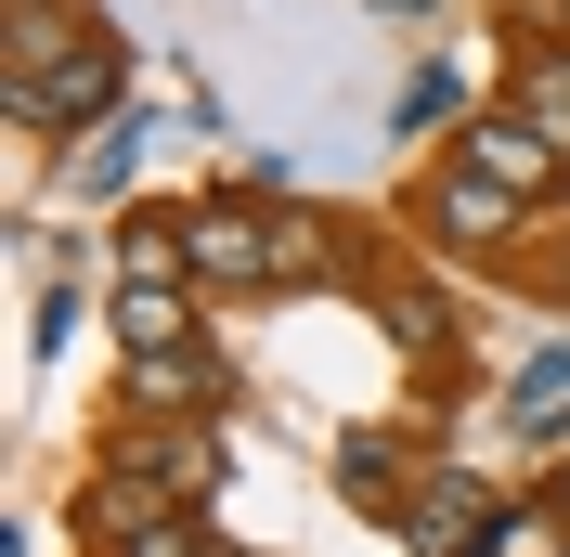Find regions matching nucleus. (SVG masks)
Masks as SVG:
<instances>
[{
  "mask_svg": "<svg viewBox=\"0 0 570 557\" xmlns=\"http://www.w3.org/2000/svg\"><path fill=\"white\" fill-rule=\"evenodd\" d=\"M117 91H130V52L91 27L52 78H0V117H13V130H78L91 143V130H117Z\"/></svg>",
  "mask_w": 570,
  "mask_h": 557,
  "instance_id": "nucleus-1",
  "label": "nucleus"
},
{
  "mask_svg": "<svg viewBox=\"0 0 570 557\" xmlns=\"http://www.w3.org/2000/svg\"><path fill=\"white\" fill-rule=\"evenodd\" d=\"M454 169H480L493 195H519V208H558V195H570V130L493 105V117H466V130H454Z\"/></svg>",
  "mask_w": 570,
  "mask_h": 557,
  "instance_id": "nucleus-2",
  "label": "nucleus"
},
{
  "mask_svg": "<svg viewBox=\"0 0 570 557\" xmlns=\"http://www.w3.org/2000/svg\"><path fill=\"white\" fill-rule=\"evenodd\" d=\"M273 246H285V221L259 208V195H208V208H195V285H208V299H273Z\"/></svg>",
  "mask_w": 570,
  "mask_h": 557,
  "instance_id": "nucleus-3",
  "label": "nucleus"
},
{
  "mask_svg": "<svg viewBox=\"0 0 570 557\" xmlns=\"http://www.w3.org/2000/svg\"><path fill=\"white\" fill-rule=\"evenodd\" d=\"M402 221H415L428 246H454V260H493V246H519V221H532V208H519V195H493L480 169H454V156H441V169L415 182V208H402Z\"/></svg>",
  "mask_w": 570,
  "mask_h": 557,
  "instance_id": "nucleus-4",
  "label": "nucleus"
},
{
  "mask_svg": "<svg viewBox=\"0 0 570 557\" xmlns=\"http://www.w3.org/2000/svg\"><path fill=\"white\" fill-rule=\"evenodd\" d=\"M208 402H220V350L208 338H195V350H142V363H117V416H130V428H195V416H208Z\"/></svg>",
  "mask_w": 570,
  "mask_h": 557,
  "instance_id": "nucleus-5",
  "label": "nucleus"
},
{
  "mask_svg": "<svg viewBox=\"0 0 570 557\" xmlns=\"http://www.w3.org/2000/svg\"><path fill=\"white\" fill-rule=\"evenodd\" d=\"M169 519H195V506H181V492L156 480V467H130V453L78 480V531H91L105 557H117V545H142V531H169Z\"/></svg>",
  "mask_w": 570,
  "mask_h": 557,
  "instance_id": "nucleus-6",
  "label": "nucleus"
},
{
  "mask_svg": "<svg viewBox=\"0 0 570 557\" xmlns=\"http://www.w3.org/2000/svg\"><path fill=\"white\" fill-rule=\"evenodd\" d=\"M493 506H505V492H480V480H415V506H402V531H415L428 557H480V531H493Z\"/></svg>",
  "mask_w": 570,
  "mask_h": 557,
  "instance_id": "nucleus-7",
  "label": "nucleus"
},
{
  "mask_svg": "<svg viewBox=\"0 0 570 557\" xmlns=\"http://www.w3.org/2000/svg\"><path fill=\"white\" fill-rule=\"evenodd\" d=\"M117 338L142 350H195V285H117Z\"/></svg>",
  "mask_w": 570,
  "mask_h": 557,
  "instance_id": "nucleus-8",
  "label": "nucleus"
},
{
  "mask_svg": "<svg viewBox=\"0 0 570 557\" xmlns=\"http://www.w3.org/2000/svg\"><path fill=\"white\" fill-rule=\"evenodd\" d=\"M505 105L544 117V130H570V39H532V52L505 66Z\"/></svg>",
  "mask_w": 570,
  "mask_h": 557,
  "instance_id": "nucleus-9",
  "label": "nucleus"
},
{
  "mask_svg": "<svg viewBox=\"0 0 570 557\" xmlns=\"http://www.w3.org/2000/svg\"><path fill=\"white\" fill-rule=\"evenodd\" d=\"M376 324H390V338L415 350V363H441V350H454V324H441V299H428V285H402V273H376Z\"/></svg>",
  "mask_w": 570,
  "mask_h": 557,
  "instance_id": "nucleus-10",
  "label": "nucleus"
},
{
  "mask_svg": "<svg viewBox=\"0 0 570 557\" xmlns=\"http://www.w3.org/2000/svg\"><path fill=\"white\" fill-rule=\"evenodd\" d=\"M130 156H142V117H117V130L66 143V182H78V195H130Z\"/></svg>",
  "mask_w": 570,
  "mask_h": 557,
  "instance_id": "nucleus-11",
  "label": "nucleus"
},
{
  "mask_svg": "<svg viewBox=\"0 0 570 557\" xmlns=\"http://www.w3.org/2000/svg\"><path fill=\"white\" fill-rule=\"evenodd\" d=\"M480 557H570V519H558V506H493Z\"/></svg>",
  "mask_w": 570,
  "mask_h": 557,
  "instance_id": "nucleus-12",
  "label": "nucleus"
},
{
  "mask_svg": "<svg viewBox=\"0 0 570 557\" xmlns=\"http://www.w3.org/2000/svg\"><path fill=\"white\" fill-rule=\"evenodd\" d=\"M337 492H351V506H415V480L390 467V441H351V453H337Z\"/></svg>",
  "mask_w": 570,
  "mask_h": 557,
  "instance_id": "nucleus-13",
  "label": "nucleus"
},
{
  "mask_svg": "<svg viewBox=\"0 0 570 557\" xmlns=\"http://www.w3.org/2000/svg\"><path fill=\"white\" fill-rule=\"evenodd\" d=\"M558 402H570V338H558V350H532V363L505 377V416H558Z\"/></svg>",
  "mask_w": 570,
  "mask_h": 557,
  "instance_id": "nucleus-14",
  "label": "nucleus"
},
{
  "mask_svg": "<svg viewBox=\"0 0 570 557\" xmlns=\"http://www.w3.org/2000/svg\"><path fill=\"white\" fill-rule=\"evenodd\" d=\"M117 557H220V545H208L195 519H169V531H142V545H117Z\"/></svg>",
  "mask_w": 570,
  "mask_h": 557,
  "instance_id": "nucleus-15",
  "label": "nucleus"
},
{
  "mask_svg": "<svg viewBox=\"0 0 570 557\" xmlns=\"http://www.w3.org/2000/svg\"><path fill=\"white\" fill-rule=\"evenodd\" d=\"M0 13H78V0H0Z\"/></svg>",
  "mask_w": 570,
  "mask_h": 557,
  "instance_id": "nucleus-16",
  "label": "nucleus"
},
{
  "mask_svg": "<svg viewBox=\"0 0 570 557\" xmlns=\"http://www.w3.org/2000/svg\"><path fill=\"white\" fill-rule=\"evenodd\" d=\"M544 506H558V519H570V453H558V492H544Z\"/></svg>",
  "mask_w": 570,
  "mask_h": 557,
  "instance_id": "nucleus-17",
  "label": "nucleus"
},
{
  "mask_svg": "<svg viewBox=\"0 0 570 557\" xmlns=\"http://www.w3.org/2000/svg\"><path fill=\"white\" fill-rule=\"evenodd\" d=\"M376 13H428V0H376Z\"/></svg>",
  "mask_w": 570,
  "mask_h": 557,
  "instance_id": "nucleus-18",
  "label": "nucleus"
},
{
  "mask_svg": "<svg viewBox=\"0 0 570 557\" xmlns=\"http://www.w3.org/2000/svg\"><path fill=\"white\" fill-rule=\"evenodd\" d=\"M544 13H558V27H570V0H544Z\"/></svg>",
  "mask_w": 570,
  "mask_h": 557,
  "instance_id": "nucleus-19",
  "label": "nucleus"
}]
</instances>
